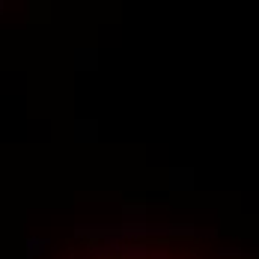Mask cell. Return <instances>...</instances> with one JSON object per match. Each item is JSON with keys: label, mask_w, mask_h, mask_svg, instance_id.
Here are the masks:
<instances>
[{"label": "cell", "mask_w": 259, "mask_h": 259, "mask_svg": "<svg viewBox=\"0 0 259 259\" xmlns=\"http://www.w3.org/2000/svg\"><path fill=\"white\" fill-rule=\"evenodd\" d=\"M45 247H48V238H30V241H27V256L33 259L36 253H42Z\"/></svg>", "instance_id": "cell-1"}, {"label": "cell", "mask_w": 259, "mask_h": 259, "mask_svg": "<svg viewBox=\"0 0 259 259\" xmlns=\"http://www.w3.org/2000/svg\"><path fill=\"white\" fill-rule=\"evenodd\" d=\"M152 259H167V253L161 250V253H152Z\"/></svg>", "instance_id": "cell-2"}]
</instances>
